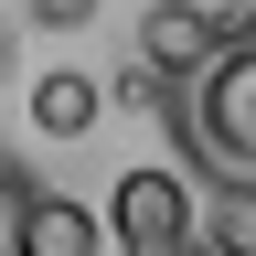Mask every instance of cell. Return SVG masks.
I'll return each instance as SVG.
<instances>
[{"label":"cell","mask_w":256,"mask_h":256,"mask_svg":"<svg viewBox=\"0 0 256 256\" xmlns=\"http://www.w3.org/2000/svg\"><path fill=\"white\" fill-rule=\"evenodd\" d=\"M182 139L203 150L224 182H256V22H235V43H224L203 75H192Z\"/></svg>","instance_id":"cell-1"},{"label":"cell","mask_w":256,"mask_h":256,"mask_svg":"<svg viewBox=\"0 0 256 256\" xmlns=\"http://www.w3.org/2000/svg\"><path fill=\"white\" fill-rule=\"evenodd\" d=\"M107 235H118L128 256H203V246H192V182L160 171V160L118 171V192H107Z\"/></svg>","instance_id":"cell-2"},{"label":"cell","mask_w":256,"mask_h":256,"mask_svg":"<svg viewBox=\"0 0 256 256\" xmlns=\"http://www.w3.org/2000/svg\"><path fill=\"white\" fill-rule=\"evenodd\" d=\"M224 43H235V22L203 11V0H150V11H139V64H150V75H203Z\"/></svg>","instance_id":"cell-3"},{"label":"cell","mask_w":256,"mask_h":256,"mask_svg":"<svg viewBox=\"0 0 256 256\" xmlns=\"http://www.w3.org/2000/svg\"><path fill=\"white\" fill-rule=\"evenodd\" d=\"M96 246H107L96 203H75V192H54V182L22 192V256H96Z\"/></svg>","instance_id":"cell-4"},{"label":"cell","mask_w":256,"mask_h":256,"mask_svg":"<svg viewBox=\"0 0 256 256\" xmlns=\"http://www.w3.org/2000/svg\"><path fill=\"white\" fill-rule=\"evenodd\" d=\"M96 118H107V86H96L86 64H54V75H32V128H43V139H86Z\"/></svg>","instance_id":"cell-5"},{"label":"cell","mask_w":256,"mask_h":256,"mask_svg":"<svg viewBox=\"0 0 256 256\" xmlns=\"http://www.w3.org/2000/svg\"><path fill=\"white\" fill-rule=\"evenodd\" d=\"M214 256H256V182L224 192V224H214Z\"/></svg>","instance_id":"cell-6"},{"label":"cell","mask_w":256,"mask_h":256,"mask_svg":"<svg viewBox=\"0 0 256 256\" xmlns=\"http://www.w3.org/2000/svg\"><path fill=\"white\" fill-rule=\"evenodd\" d=\"M22 192H32V171L0 160V256H22Z\"/></svg>","instance_id":"cell-7"},{"label":"cell","mask_w":256,"mask_h":256,"mask_svg":"<svg viewBox=\"0 0 256 256\" xmlns=\"http://www.w3.org/2000/svg\"><path fill=\"white\" fill-rule=\"evenodd\" d=\"M22 11H32V22H43V32H75V22L96 11V0H22Z\"/></svg>","instance_id":"cell-8"}]
</instances>
